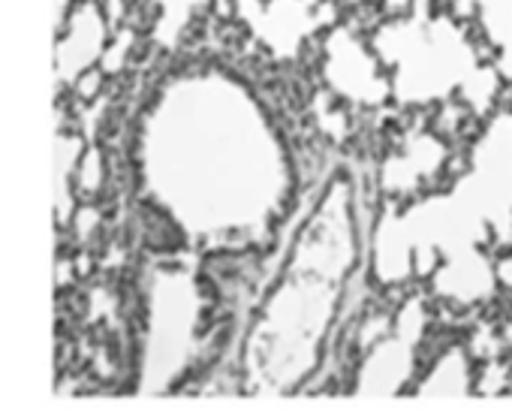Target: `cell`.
Listing matches in <instances>:
<instances>
[{"mask_svg": "<svg viewBox=\"0 0 512 413\" xmlns=\"http://www.w3.org/2000/svg\"><path fill=\"white\" fill-rule=\"evenodd\" d=\"M106 46V28L103 16L94 4H82L79 10L70 13V22L61 31V46H58V70L64 79H79L85 76L94 61L103 55Z\"/></svg>", "mask_w": 512, "mask_h": 413, "instance_id": "4", "label": "cell"}, {"mask_svg": "<svg viewBox=\"0 0 512 413\" xmlns=\"http://www.w3.org/2000/svg\"><path fill=\"white\" fill-rule=\"evenodd\" d=\"M470 386V368H467V359L461 356V350H452L446 353L434 371L428 374V380L422 383V395H455V392H467Z\"/></svg>", "mask_w": 512, "mask_h": 413, "instance_id": "6", "label": "cell"}, {"mask_svg": "<svg viewBox=\"0 0 512 413\" xmlns=\"http://www.w3.org/2000/svg\"><path fill=\"white\" fill-rule=\"evenodd\" d=\"M500 278H503V284H509V287H512V257L503 263V269H500Z\"/></svg>", "mask_w": 512, "mask_h": 413, "instance_id": "7", "label": "cell"}, {"mask_svg": "<svg viewBox=\"0 0 512 413\" xmlns=\"http://www.w3.org/2000/svg\"><path fill=\"white\" fill-rule=\"evenodd\" d=\"M142 178L157 209L202 245L244 248L272 233L287 151L256 97L217 70L169 82L142 130Z\"/></svg>", "mask_w": 512, "mask_h": 413, "instance_id": "1", "label": "cell"}, {"mask_svg": "<svg viewBox=\"0 0 512 413\" xmlns=\"http://www.w3.org/2000/svg\"><path fill=\"white\" fill-rule=\"evenodd\" d=\"M365 61H368L365 49H362L353 37H347V34L338 31V34L332 37V43H329L326 76L335 82L338 91H347V94H353L356 100H377L374 91H380L383 82H374V79L359 76V70L365 67Z\"/></svg>", "mask_w": 512, "mask_h": 413, "instance_id": "5", "label": "cell"}, {"mask_svg": "<svg viewBox=\"0 0 512 413\" xmlns=\"http://www.w3.org/2000/svg\"><path fill=\"white\" fill-rule=\"evenodd\" d=\"M419 326L413 332L404 329V320L398 326V335H380V341L371 344V353L365 356L359 377H356V392L362 395H395L413 368V344H416Z\"/></svg>", "mask_w": 512, "mask_h": 413, "instance_id": "3", "label": "cell"}, {"mask_svg": "<svg viewBox=\"0 0 512 413\" xmlns=\"http://www.w3.org/2000/svg\"><path fill=\"white\" fill-rule=\"evenodd\" d=\"M356 263V230L347 187L335 184L296 239L290 263L256 314L244 353V389L296 392L320 365L347 278Z\"/></svg>", "mask_w": 512, "mask_h": 413, "instance_id": "2", "label": "cell"}]
</instances>
